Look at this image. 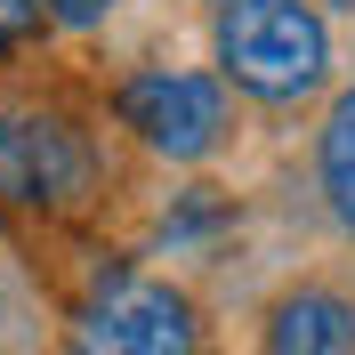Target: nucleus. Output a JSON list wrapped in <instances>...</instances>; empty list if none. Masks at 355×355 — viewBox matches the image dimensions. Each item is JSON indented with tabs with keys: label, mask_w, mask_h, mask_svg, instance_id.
I'll return each instance as SVG.
<instances>
[{
	"label": "nucleus",
	"mask_w": 355,
	"mask_h": 355,
	"mask_svg": "<svg viewBox=\"0 0 355 355\" xmlns=\"http://www.w3.org/2000/svg\"><path fill=\"white\" fill-rule=\"evenodd\" d=\"M218 81L250 105H307L331 81V24L315 0H234L210 24Z\"/></svg>",
	"instance_id": "f257e3e1"
},
{
	"label": "nucleus",
	"mask_w": 355,
	"mask_h": 355,
	"mask_svg": "<svg viewBox=\"0 0 355 355\" xmlns=\"http://www.w3.org/2000/svg\"><path fill=\"white\" fill-rule=\"evenodd\" d=\"M105 186L89 130L57 105H0V210L24 218H81Z\"/></svg>",
	"instance_id": "f03ea898"
},
{
	"label": "nucleus",
	"mask_w": 355,
	"mask_h": 355,
	"mask_svg": "<svg viewBox=\"0 0 355 355\" xmlns=\"http://www.w3.org/2000/svg\"><path fill=\"white\" fill-rule=\"evenodd\" d=\"M65 347L73 355H210V323L186 283L121 266L73 307Z\"/></svg>",
	"instance_id": "7ed1b4c3"
},
{
	"label": "nucleus",
	"mask_w": 355,
	"mask_h": 355,
	"mask_svg": "<svg viewBox=\"0 0 355 355\" xmlns=\"http://www.w3.org/2000/svg\"><path fill=\"white\" fill-rule=\"evenodd\" d=\"M113 121H121L154 162L194 170V162L226 154V137H234V97H226L218 73L137 65V73H121V89H113Z\"/></svg>",
	"instance_id": "20e7f679"
},
{
	"label": "nucleus",
	"mask_w": 355,
	"mask_h": 355,
	"mask_svg": "<svg viewBox=\"0 0 355 355\" xmlns=\"http://www.w3.org/2000/svg\"><path fill=\"white\" fill-rule=\"evenodd\" d=\"M259 355H355V299L339 283H283L259 315Z\"/></svg>",
	"instance_id": "39448f33"
},
{
	"label": "nucleus",
	"mask_w": 355,
	"mask_h": 355,
	"mask_svg": "<svg viewBox=\"0 0 355 355\" xmlns=\"http://www.w3.org/2000/svg\"><path fill=\"white\" fill-rule=\"evenodd\" d=\"M315 186H323L331 226L355 243V89H339L331 105H323V130H315Z\"/></svg>",
	"instance_id": "423d86ee"
},
{
	"label": "nucleus",
	"mask_w": 355,
	"mask_h": 355,
	"mask_svg": "<svg viewBox=\"0 0 355 355\" xmlns=\"http://www.w3.org/2000/svg\"><path fill=\"white\" fill-rule=\"evenodd\" d=\"M226 218H234V202H226L218 186H186V194L170 202V218H162V250H202Z\"/></svg>",
	"instance_id": "0eeeda50"
},
{
	"label": "nucleus",
	"mask_w": 355,
	"mask_h": 355,
	"mask_svg": "<svg viewBox=\"0 0 355 355\" xmlns=\"http://www.w3.org/2000/svg\"><path fill=\"white\" fill-rule=\"evenodd\" d=\"M41 24H49V8H41V0H0V57H8V49H24Z\"/></svg>",
	"instance_id": "6e6552de"
},
{
	"label": "nucleus",
	"mask_w": 355,
	"mask_h": 355,
	"mask_svg": "<svg viewBox=\"0 0 355 355\" xmlns=\"http://www.w3.org/2000/svg\"><path fill=\"white\" fill-rule=\"evenodd\" d=\"M41 8H49L57 33H97V24L113 17V0H41Z\"/></svg>",
	"instance_id": "1a4fd4ad"
},
{
	"label": "nucleus",
	"mask_w": 355,
	"mask_h": 355,
	"mask_svg": "<svg viewBox=\"0 0 355 355\" xmlns=\"http://www.w3.org/2000/svg\"><path fill=\"white\" fill-rule=\"evenodd\" d=\"M0 331H8V283H0Z\"/></svg>",
	"instance_id": "9d476101"
},
{
	"label": "nucleus",
	"mask_w": 355,
	"mask_h": 355,
	"mask_svg": "<svg viewBox=\"0 0 355 355\" xmlns=\"http://www.w3.org/2000/svg\"><path fill=\"white\" fill-rule=\"evenodd\" d=\"M331 8H347V17H355V0H331Z\"/></svg>",
	"instance_id": "9b49d317"
},
{
	"label": "nucleus",
	"mask_w": 355,
	"mask_h": 355,
	"mask_svg": "<svg viewBox=\"0 0 355 355\" xmlns=\"http://www.w3.org/2000/svg\"><path fill=\"white\" fill-rule=\"evenodd\" d=\"M210 8H234V0H210Z\"/></svg>",
	"instance_id": "f8f14e48"
}]
</instances>
